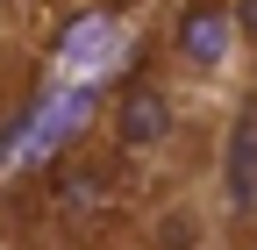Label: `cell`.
<instances>
[{
    "label": "cell",
    "instance_id": "obj_1",
    "mask_svg": "<svg viewBox=\"0 0 257 250\" xmlns=\"http://www.w3.org/2000/svg\"><path fill=\"white\" fill-rule=\"evenodd\" d=\"M165 79L179 93H221L243 79V29L236 0H179L165 29Z\"/></svg>",
    "mask_w": 257,
    "mask_h": 250
},
{
    "label": "cell",
    "instance_id": "obj_2",
    "mask_svg": "<svg viewBox=\"0 0 257 250\" xmlns=\"http://www.w3.org/2000/svg\"><path fill=\"white\" fill-rule=\"evenodd\" d=\"M214 222L229 250H257V93L250 86L229 107V129L214 150Z\"/></svg>",
    "mask_w": 257,
    "mask_h": 250
},
{
    "label": "cell",
    "instance_id": "obj_3",
    "mask_svg": "<svg viewBox=\"0 0 257 250\" xmlns=\"http://www.w3.org/2000/svg\"><path fill=\"white\" fill-rule=\"evenodd\" d=\"M179 100L186 93L172 86V79H136L114 100V143H121V158H150V150H165L172 136H179Z\"/></svg>",
    "mask_w": 257,
    "mask_h": 250
},
{
    "label": "cell",
    "instance_id": "obj_4",
    "mask_svg": "<svg viewBox=\"0 0 257 250\" xmlns=\"http://www.w3.org/2000/svg\"><path fill=\"white\" fill-rule=\"evenodd\" d=\"M236 29H243V86L257 93V0H236Z\"/></svg>",
    "mask_w": 257,
    "mask_h": 250
},
{
    "label": "cell",
    "instance_id": "obj_5",
    "mask_svg": "<svg viewBox=\"0 0 257 250\" xmlns=\"http://www.w3.org/2000/svg\"><path fill=\"white\" fill-rule=\"evenodd\" d=\"M8 8H15V0H0V22H8Z\"/></svg>",
    "mask_w": 257,
    "mask_h": 250
}]
</instances>
